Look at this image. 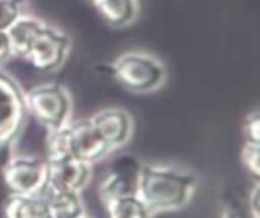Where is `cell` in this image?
<instances>
[{"label":"cell","mask_w":260,"mask_h":218,"mask_svg":"<svg viewBox=\"0 0 260 218\" xmlns=\"http://www.w3.org/2000/svg\"><path fill=\"white\" fill-rule=\"evenodd\" d=\"M198 176L187 168L163 164H143L139 170L137 196L151 214L186 208L197 188Z\"/></svg>","instance_id":"obj_1"},{"label":"cell","mask_w":260,"mask_h":218,"mask_svg":"<svg viewBox=\"0 0 260 218\" xmlns=\"http://www.w3.org/2000/svg\"><path fill=\"white\" fill-rule=\"evenodd\" d=\"M111 152L113 149L96 130L91 120L81 118L76 121H69L58 130L49 132L46 159L70 156L76 161L93 165Z\"/></svg>","instance_id":"obj_2"},{"label":"cell","mask_w":260,"mask_h":218,"mask_svg":"<svg viewBox=\"0 0 260 218\" xmlns=\"http://www.w3.org/2000/svg\"><path fill=\"white\" fill-rule=\"evenodd\" d=\"M116 82L131 93H152L158 90L168 76L166 65L157 56L145 52H128L113 64Z\"/></svg>","instance_id":"obj_3"},{"label":"cell","mask_w":260,"mask_h":218,"mask_svg":"<svg viewBox=\"0 0 260 218\" xmlns=\"http://www.w3.org/2000/svg\"><path fill=\"white\" fill-rule=\"evenodd\" d=\"M27 114H30L47 132L64 127L72 117V97L58 83H44L24 94Z\"/></svg>","instance_id":"obj_4"},{"label":"cell","mask_w":260,"mask_h":218,"mask_svg":"<svg viewBox=\"0 0 260 218\" xmlns=\"http://www.w3.org/2000/svg\"><path fill=\"white\" fill-rule=\"evenodd\" d=\"M27 108L18 83L0 73V152L12 146L26 123Z\"/></svg>","instance_id":"obj_5"},{"label":"cell","mask_w":260,"mask_h":218,"mask_svg":"<svg viewBox=\"0 0 260 218\" xmlns=\"http://www.w3.org/2000/svg\"><path fill=\"white\" fill-rule=\"evenodd\" d=\"M69 49H70L69 36L61 30L49 24H44L43 29L35 36L24 58L35 70L49 73L58 70L64 64Z\"/></svg>","instance_id":"obj_6"},{"label":"cell","mask_w":260,"mask_h":218,"mask_svg":"<svg viewBox=\"0 0 260 218\" xmlns=\"http://www.w3.org/2000/svg\"><path fill=\"white\" fill-rule=\"evenodd\" d=\"M2 176L11 194H40L46 185V159L14 156L5 164Z\"/></svg>","instance_id":"obj_7"},{"label":"cell","mask_w":260,"mask_h":218,"mask_svg":"<svg viewBox=\"0 0 260 218\" xmlns=\"http://www.w3.org/2000/svg\"><path fill=\"white\" fill-rule=\"evenodd\" d=\"M91 179V165L70 156L46 159V185L81 193Z\"/></svg>","instance_id":"obj_8"},{"label":"cell","mask_w":260,"mask_h":218,"mask_svg":"<svg viewBox=\"0 0 260 218\" xmlns=\"http://www.w3.org/2000/svg\"><path fill=\"white\" fill-rule=\"evenodd\" d=\"M139 170H140V165L134 159L126 158V156L120 159L117 165L113 167V170L107 175V178L98 187L101 202L107 205L108 202L117 197L137 194Z\"/></svg>","instance_id":"obj_9"},{"label":"cell","mask_w":260,"mask_h":218,"mask_svg":"<svg viewBox=\"0 0 260 218\" xmlns=\"http://www.w3.org/2000/svg\"><path fill=\"white\" fill-rule=\"evenodd\" d=\"M90 120L113 150L125 146L133 135V118L125 109L107 108L96 112Z\"/></svg>","instance_id":"obj_10"},{"label":"cell","mask_w":260,"mask_h":218,"mask_svg":"<svg viewBox=\"0 0 260 218\" xmlns=\"http://www.w3.org/2000/svg\"><path fill=\"white\" fill-rule=\"evenodd\" d=\"M40 196L46 200L52 218H81L85 215L81 194L44 185Z\"/></svg>","instance_id":"obj_11"},{"label":"cell","mask_w":260,"mask_h":218,"mask_svg":"<svg viewBox=\"0 0 260 218\" xmlns=\"http://www.w3.org/2000/svg\"><path fill=\"white\" fill-rule=\"evenodd\" d=\"M6 218H52L40 194H11L5 205Z\"/></svg>","instance_id":"obj_12"},{"label":"cell","mask_w":260,"mask_h":218,"mask_svg":"<svg viewBox=\"0 0 260 218\" xmlns=\"http://www.w3.org/2000/svg\"><path fill=\"white\" fill-rule=\"evenodd\" d=\"M44 24L46 23H43L35 17H18L14 21V24L6 30L12 53L24 58L35 36L38 35V32L43 29Z\"/></svg>","instance_id":"obj_13"},{"label":"cell","mask_w":260,"mask_h":218,"mask_svg":"<svg viewBox=\"0 0 260 218\" xmlns=\"http://www.w3.org/2000/svg\"><path fill=\"white\" fill-rule=\"evenodd\" d=\"M102 18L114 27L131 24L139 12L137 0H98L94 2Z\"/></svg>","instance_id":"obj_14"},{"label":"cell","mask_w":260,"mask_h":218,"mask_svg":"<svg viewBox=\"0 0 260 218\" xmlns=\"http://www.w3.org/2000/svg\"><path fill=\"white\" fill-rule=\"evenodd\" d=\"M107 209L108 218H151L152 214L148 209V206L142 202V199L137 194H128L117 197L107 205H104Z\"/></svg>","instance_id":"obj_15"},{"label":"cell","mask_w":260,"mask_h":218,"mask_svg":"<svg viewBox=\"0 0 260 218\" xmlns=\"http://www.w3.org/2000/svg\"><path fill=\"white\" fill-rule=\"evenodd\" d=\"M241 161L244 168L248 171V175L259 181L260 178V143L245 141L242 152H241Z\"/></svg>","instance_id":"obj_16"},{"label":"cell","mask_w":260,"mask_h":218,"mask_svg":"<svg viewBox=\"0 0 260 218\" xmlns=\"http://www.w3.org/2000/svg\"><path fill=\"white\" fill-rule=\"evenodd\" d=\"M18 17H20L18 3L0 0V32H6Z\"/></svg>","instance_id":"obj_17"},{"label":"cell","mask_w":260,"mask_h":218,"mask_svg":"<svg viewBox=\"0 0 260 218\" xmlns=\"http://www.w3.org/2000/svg\"><path fill=\"white\" fill-rule=\"evenodd\" d=\"M244 134H245V141L260 143V114L257 109H254L247 115L244 124Z\"/></svg>","instance_id":"obj_18"},{"label":"cell","mask_w":260,"mask_h":218,"mask_svg":"<svg viewBox=\"0 0 260 218\" xmlns=\"http://www.w3.org/2000/svg\"><path fill=\"white\" fill-rule=\"evenodd\" d=\"M250 214L251 218H259V181H254V188L250 197Z\"/></svg>","instance_id":"obj_19"},{"label":"cell","mask_w":260,"mask_h":218,"mask_svg":"<svg viewBox=\"0 0 260 218\" xmlns=\"http://www.w3.org/2000/svg\"><path fill=\"white\" fill-rule=\"evenodd\" d=\"M11 55H12V50H11V42H9L8 33L0 32V62L6 61Z\"/></svg>","instance_id":"obj_20"},{"label":"cell","mask_w":260,"mask_h":218,"mask_svg":"<svg viewBox=\"0 0 260 218\" xmlns=\"http://www.w3.org/2000/svg\"><path fill=\"white\" fill-rule=\"evenodd\" d=\"M221 218H245L242 214H239V212H236V211H233V209H225L224 212H222V215Z\"/></svg>","instance_id":"obj_21"},{"label":"cell","mask_w":260,"mask_h":218,"mask_svg":"<svg viewBox=\"0 0 260 218\" xmlns=\"http://www.w3.org/2000/svg\"><path fill=\"white\" fill-rule=\"evenodd\" d=\"M8 2H15V3H18V5H21L23 0H8Z\"/></svg>","instance_id":"obj_22"},{"label":"cell","mask_w":260,"mask_h":218,"mask_svg":"<svg viewBox=\"0 0 260 218\" xmlns=\"http://www.w3.org/2000/svg\"><path fill=\"white\" fill-rule=\"evenodd\" d=\"M90 2H93V3H94V2H98V0H90Z\"/></svg>","instance_id":"obj_23"},{"label":"cell","mask_w":260,"mask_h":218,"mask_svg":"<svg viewBox=\"0 0 260 218\" xmlns=\"http://www.w3.org/2000/svg\"><path fill=\"white\" fill-rule=\"evenodd\" d=\"M81 218H90V217H87V215H84V217H81Z\"/></svg>","instance_id":"obj_24"}]
</instances>
